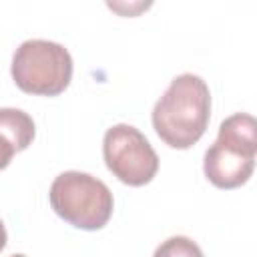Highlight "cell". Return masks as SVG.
Here are the masks:
<instances>
[{"label": "cell", "instance_id": "6da1fadb", "mask_svg": "<svg viewBox=\"0 0 257 257\" xmlns=\"http://www.w3.org/2000/svg\"><path fill=\"white\" fill-rule=\"evenodd\" d=\"M209 118V86L193 72L175 76L153 108L155 133L173 149L193 147L205 135Z\"/></svg>", "mask_w": 257, "mask_h": 257}, {"label": "cell", "instance_id": "7a4b0ae2", "mask_svg": "<svg viewBox=\"0 0 257 257\" xmlns=\"http://www.w3.org/2000/svg\"><path fill=\"white\" fill-rule=\"evenodd\" d=\"M257 155V122L247 112L227 116L215 143L207 149L203 171L219 189H235L249 181Z\"/></svg>", "mask_w": 257, "mask_h": 257}, {"label": "cell", "instance_id": "3957f363", "mask_svg": "<svg viewBox=\"0 0 257 257\" xmlns=\"http://www.w3.org/2000/svg\"><path fill=\"white\" fill-rule=\"evenodd\" d=\"M48 199L60 219L84 231L102 229L114 207L110 189L82 171L60 173L50 185Z\"/></svg>", "mask_w": 257, "mask_h": 257}, {"label": "cell", "instance_id": "277c9868", "mask_svg": "<svg viewBox=\"0 0 257 257\" xmlns=\"http://www.w3.org/2000/svg\"><path fill=\"white\" fill-rule=\"evenodd\" d=\"M12 78L28 94L56 96L72 78L70 52L52 40H24L12 56Z\"/></svg>", "mask_w": 257, "mask_h": 257}, {"label": "cell", "instance_id": "5b68a950", "mask_svg": "<svg viewBox=\"0 0 257 257\" xmlns=\"http://www.w3.org/2000/svg\"><path fill=\"white\" fill-rule=\"evenodd\" d=\"M102 157L106 169L124 185L143 187L159 171V157L147 137L133 124H114L104 133Z\"/></svg>", "mask_w": 257, "mask_h": 257}, {"label": "cell", "instance_id": "8992f818", "mask_svg": "<svg viewBox=\"0 0 257 257\" xmlns=\"http://www.w3.org/2000/svg\"><path fill=\"white\" fill-rule=\"evenodd\" d=\"M36 135L34 120L20 108H0V171L6 169L12 157L32 143Z\"/></svg>", "mask_w": 257, "mask_h": 257}, {"label": "cell", "instance_id": "52a82bcc", "mask_svg": "<svg viewBox=\"0 0 257 257\" xmlns=\"http://www.w3.org/2000/svg\"><path fill=\"white\" fill-rule=\"evenodd\" d=\"M153 257H205V255L193 239L185 235H175V237L165 239L155 249Z\"/></svg>", "mask_w": 257, "mask_h": 257}, {"label": "cell", "instance_id": "ba28073f", "mask_svg": "<svg viewBox=\"0 0 257 257\" xmlns=\"http://www.w3.org/2000/svg\"><path fill=\"white\" fill-rule=\"evenodd\" d=\"M6 241H8V235H6V227H4V223H2V219H0V251L6 247Z\"/></svg>", "mask_w": 257, "mask_h": 257}, {"label": "cell", "instance_id": "9c48e42d", "mask_svg": "<svg viewBox=\"0 0 257 257\" xmlns=\"http://www.w3.org/2000/svg\"><path fill=\"white\" fill-rule=\"evenodd\" d=\"M12 257H26V255H22V253H16V255H12Z\"/></svg>", "mask_w": 257, "mask_h": 257}]
</instances>
